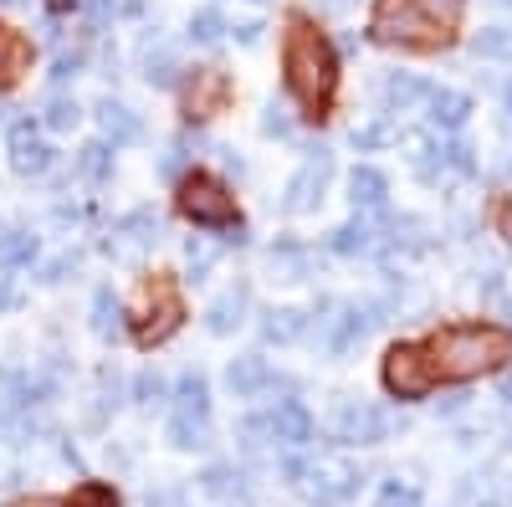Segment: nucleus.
Here are the masks:
<instances>
[{
  "instance_id": "obj_38",
  "label": "nucleus",
  "mask_w": 512,
  "mask_h": 507,
  "mask_svg": "<svg viewBox=\"0 0 512 507\" xmlns=\"http://www.w3.org/2000/svg\"><path fill=\"white\" fill-rule=\"evenodd\" d=\"M221 31H226L221 11H210V6H205V11H195V16H190V36H195V41H205V47H210V41H221Z\"/></svg>"
},
{
  "instance_id": "obj_13",
  "label": "nucleus",
  "mask_w": 512,
  "mask_h": 507,
  "mask_svg": "<svg viewBox=\"0 0 512 507\" xmlns=\"http://www.w3.org/2000/svg\"><path fill=\"white\" fill-rule=\"evenodd\" d=\"M11 169H16V175H47V169H52V149L36 139L31 123H16V129H11Z\"/></svg>"
},
{
  "instance_id": "obj_9",
  "label": "nucleus",
  "mask_w": 512,
  "mask_h": 507,
  "mask_svg": "<svg viewBox=\"0 0 512 507\" xmlns=\"http://www.w3.org/2000/svg\"><path fill=\"white\" fill-rule=\"evenodd\" d=\"M154 241H159V216L149 205H139V210H128V216L113 226L108 251H113V257H139V251H149Z\"/></svg>"
},
{
  "instance_id": "obj_37",
  "label": "nucleus",
  "mask_w": 512,
  "mask_h": 507,
  "mask_svg": "<svg viewBox=\"0 0 512 507\" xmlns=\"http://www.w3.org/2000/svg\"><path fill=\"white\" fill-rule=\"evenodd\" d=\"M62 507H118V497H113V487H103V482H88V487H77Z\"/></svg>"
},
{
  "instance_id": "obj_46",
  "label": "nucleus",
  "mask_w": 512,
  "mask_h": 507,
  "mask_svg": "<svg viewBox=\"0 0 512 507\" xmlns=\"http://www.w3.org/2000/svg\"><path fill=\"white\" fill-rule=\"evenodd\" d=\"M77 67H82V57H77V52H72V57H57V72H52V77H57V82H67V77H77Z\"/></svg>"
},
{
  "instance_id": "obj_22",
  "label": "nucleus",
  "mask_w": 512,
  "mask_h": 507,
  "mask_svg": "<svg viewBox=\"0 0 512 507\" xmlns=\"http://www.w3.org/2000/svg\"><path fill=\"white\" fill-rule=\"evenodd\" d=\"M303 333H308V318L297 308H267L262 313V338L267 344H292V338H303Z\"/></svg>"
},
{
  "instance_id": "obj_21",
  "label": "nucleus",
  "mask_w": 512,
  "mask_h": 507,
  "mask_svg": "<svg viewBox=\"0 0 512 507\" xmlns=\"http://www.w3.org/2000/svg\"><path fill=\"white\" fill-rule=\"evenodd\" d=\"M425 98H431V88H425L415 72H390V77H384V103H390L395 113H410Z\"/></svg>"
},
{
  "instance_id": "obj_19",
  "label": "nucleus",
  "mask_w": 512,
  "mask_h": 507,
  "mask_svg": "<svg viewBox=\"0 0 512 507\" xmlns=\"http://www.w3.org/2000/svg\"><path fill=\"white\" fill-rule=\"evenodd\" d=\"M425 103H431V113H425V118H431L436 129H461V123L472 118V98L456 93V88H431V98H425Z\"/></svg>"
},
{
  "instance_id": "obj_40",
  "label": "nucleus",
  "mask_w": 512,
  "mask_h": 507,
  "mask_svg": "<svg viewBox=\"0 0 512 507\" xmlns=\"http://www.w3.org/2000/svg\"><path fill=\"white\" fill-rule=\"evenodd\" d=\"M262 134H267V139H282V134H292L287 103H267V113H262Z\"/></svg>"
},
{
  "instance_id": "obj_32",
  "label": "nucleus",
  "mask_w": 512,
  "mask_h": 507,
  "mask_svg": "<svg viewBox=\"0 0 512 507\" xmlns=\"http://www.w3.org/2000/svg\"><path fill=\"white\" fill-rule=\"evenodd\" d=\"M108 169H113L108 144H88V149L77 154V175H82V180H108Z\"/></svg>"
},
{
  "instance_id": "obj_17",
  "label": "nucleus",
  "mask_w": 512,
  "mask_h": 507,
  "mask_svg": "<svg viewBox=\"0 0 512 507\" xmlns=\"http://www.w3.org/2000/svg\"><path fill=\"white\" fill-rule=\"evenodd\" d=\"M98 123H103V139H113V144H139V139H144L139 113L123 108V103H113V98L98 103Z\"/></svg>"
},
{
  "instance_id": "obj_28",
  "label": "nucleus",
  "mask_w": 512,
  "mask_h": 507,
  "mask_svg": "<svg viewBox=\"0 0 512 507\" xmlns=\"http://www.w3.org/2000/svg\"><path fill=\"white\" fill-rule=\"evenodd\" d=\"M369 246H374V226L364 216H354V221H344L333 231V251H344V257H359V251H369Z\"/></svg>"
},
{
  "instance_id": "obj_54",
  "label": "nucleus",
  "mask_w": 512,
  "mask_h": 507,
  "mask_svg": "<svg viewBox=\"0 0 512 507\" xmlns=\"http://www.w3.org/2000/svg\"><path fill=\"white\" fill-rule=\"evenodd\" d=\"M497 6H512V0H497Z\"/></svg>"
},
{
  "instance_id": "obj_23",
  "label": "nucleus",
  "mask_w": 512,
  "mask_h": 507,
  "mask_svg": "<svg viewBox=\"0 0 512 507\" xmlns=\"http://www.w3.org/2000/svg\"><path fill=\"white\" fill-rule=\"evenodd\" d=\"M200 487H205L210 497H221V502H246V477H241L236 467H226V461H216V467H205Z\"/></svg>"
},
{
  "instance_id": "obj_45",
  "label": "nucleus",
  "mask_w": 512,
  "mask_h": 507,
  "mask_svg": "<svg viewBox=\"0 0 512 507\" xmlns=\"http://www.w3.org/2000/svg\"><path fill=\"white\" fill-rule=\"evenodd\" d=\"M466 400H472L466 390H456V395H441V400H436V415H461V410H466Z\"/></svg>"
},
{
  "instance_id": "obj_1",
  "label": "nucleus",
  "mask_w": 512,
  "mask_h": 507,
  "mask_svg": "<svg viewBox=\"0 0 512 507\" xmlns=\"http://www.w3.org/2000/svg\"><path fill=\"white\" fill-rule=\"evenodd\" d=\"M502 359H512V333H507V328H492V323L446 328V333H436V344H431L436 374H451V379L487 374V369H497Z\"/></svg>"
},
{
  "instance_id": "obj_48",
  "label": "nucleus",
  "mask_w": 512,
  "mask_h": 507,
  "mask_svg": "<svg viewBox=\"0 0 512 507\" xmlns=\"http://www.w3.org/2000/svg\"><path fill=\"white\" fill-rule=\"evenodd\" d=\"M0 308H16V287H6V282H0Z\"/></svg>"
},
{
  "instance_id": "obj_25",
  "label": "nucleus",
  "mask_w": 512,
  "mask_h": 507,
  "mask_svg": "<svg viewBox=\"0 0 512 507\" xmlns=\"http://www.w3.org/2000/svg\"><path fill=\"white\" fill-rule=\"evenodd\" d=\"M180 415H210V385H205V374L200 369H185L180 374Z\"/></svg>"
},
{
  "instance_id": "obj_35",
  "label": "nucleus",
  "mask_w": 512,
  "mask_h": 507,
  "mask_svg": "<svg viewBox=\"0 0 512 507\" xmlns=\"http://www.w3.org/2000/svg\"><path fill=\"white\" fill-rule=\"evenodd\" d=\"M134 400H139L144 410H154V405H164V400H169V385H164V374H154V369H144V374L134 379Z\"/></svg>"
},
{
  "instance_id": "obj_8",
  "label": "nucleus",
  "mask_w": 512,
  "mask_h": 507,
  "mask_svg": "<svg viewBox=\"0 0 512 507\" xmlns=\"http://www.w3.org/2000/svg\"><path fill=\"white\" fill-rule=\"evenodd\" d=\"M328 180H333V154H328V149H313L308 164L287 180V200H282V210H292V216H297V210H313V205L323 200Z\"/></svg>"
},
{
  "instance_id": "obj_24",
  "label": "nucleus",
  "mask_w": 512,
  "mask_h": 507,
  "mask_svg": "<svg viewBox=\"0 0 512 507\" xmlns=\"http://www.w3.org/2000/svg\"><path fill=\"white\" fill-rule=\"evenodd\" d=\"M164 436H169V446H175V451H205L210 446V426H205L200 415H175Z\"/></svg>"
},
{
  "instance_id": "obj_31",
  "label": "nucleus",
  "mask_w": 512,
  "mask_h": 507,
  "mask_svg": "<svg viewBox=\"0 0 512 507\" xmlns=\"http://www.w3.org/2000/svg\"><path fill=\"white\" fill-rule=\"evenodd\" d=\"M236 436H241V451H246V456H262V451H267V441H272L267 415H246L241 426H236Z\"/></svg>"
},
{
  "instance_id": "obj_55",
  "label": "nucleus",
  "mask_w": 512,
  "mask_h": 507,
  "mask_svg": "<svg viewBox=\"0 0 512 507\" xmlns=\"http://www.w3.org/2000/svg\"><path fill=\"white\" fill-rule=\"evenodd\" d=\"M0 6H11V0H0Z\"/></svg>"
},
{
  "instance_id": "obj_4",
  "label": "nucleus",
  "mask_w": 512,
  "mask_h": 507,
  "mask_svg": "<svg viewBox=\"0 0 512 507\" xmlns=\"http://www.w3.org/2000/svg\"><path fill=\"white\" fill-rule=\"evenodd\" d=\"M431 385H436V364H431L425 349L400 344V349L384 354V390H390V395L420 400V395H431Z\"/></svg>"
},
{
  "instance_id": "obj_27",
  "label": "nucleus",
  "mask_w": 512,
  "mask_h": 507,
  "mask_svg": "<svg viewBox=\"0 0 512 507\" xmlns=\"http://www.w3.org/2000/svg\"><path fill=\"white\" fill-rule=\"evenodd\" d=\"M93 333H98V338H118V333H123V313H118L113 287H98V292H93Z\"/></svg>"
},
{
  "instance_id": "obj_44",
  "label": "nucleus",
  "mask_w": 512,
  "mask_h": 507,
  "mask_svg": "<svg viewBox=\"0 0 512 507\" xmlns=\"http://www.w3.org/2000/svg\"><path fill=\"white\" fill-rule=\"evenodd\" d=\"M390 139V123H369V129H354V149H379Z\"/></svg>"
},
{
  "instance_id": "obj_14",
  "label": "nucleus",
  "mask_w": 512,
  "mask_h": 507,
  "mask_svg": "<svg viewBox=\"0 0 512 507\" xmlns=\"http://www.w3.org/2000/svg\"><path fill=\"white\" fill-rule=\"evenodd\" d=\"M313 267H318V257H313L308 246H297V241H277V246L267 251V272H272L277 282H308Z\"/></svg>"
},
{
  "instance_id": "obj_29",
  "label": "nucleus",
  "mask_w": 512,
  "mask_h": 507,
  "mask_svg": "<svg viewBox=\"0 0 512 507\" xmlns=\"http://www.w3.org/2000/svg\"><path fill=\"white\" fill-rule=\"evenodd\" d=\"M472 52L477 57H512V26H487L472 36Z\"/></svg>"
},
{
  "instance_id": "obj_26",
  "label": "nucleus",
  "mask_w": 512,
  "mask_h": 507,
  "mask_svg": "<svg viewBox=\"0 0 512 507\" xmlns=\"http://www.w3.org/2000/svg\"><path fill=\"white\" fill-rule=\"evenodd\" d=\"M41 241L31 231H0V267H31Z\"/></svg>"
},
{
  "instance_id": "obj_12",
  "label": "nucleus",
  "mask_w": 512,
  "mask_h": 507,
  "mask_svg": "<svg viewBox=\"0 0 512 507\" xmlns=\"http://www.w3.org/2000/svg\"><path fill=\"white\" fill-rule=\"evenodd\" d=\"M272 369H267V359L262 354H241V359H231V369H226V385H231V395L236 400H256L262 390H272Z\"/></svg>"
},
{
  "instance_id": "obj_10",
  "label": "nucleus",
  "mask_w": 512,
  "mask_h": 507,
  "mask_svg": "<svg viewBox=\"0 0 512 507\" xmlns=\"http://www.w3.org/2000/svg\"><path fill=\"white\" fill-rule=\"evenodd\" d=\"M267 431H272V441L277 446H287V451H303L308 441H313V415L297 405V400H282L277 410H267Z\"/></svg>"
},
{
  "instance_id": "obj_18",
  "label": "nucleus",
  "mask_w": 512,
  "mask_h": 507,
  "mask_svg": "<svg viewBox=\"0 0 512 507\" xmlns=\"http://www.w3.org/2000/svg\"><path fill=\"white\" fill-rule=\"evenodd\" d=\"M349 200H354V210H384V200H390V180H384L374 164H359L349 175Z\"/></svg>"
},
{
  "instance_id": "obj_5",
  "label": "nucleus",
  "mask_w": 512,
  "mask_h": 507,
  "mask_svg": "<svg viewBox=\"0 0 512 507\" xmlns=\"http://www.w3.org/2000/svg\"><path fill=\"white\" fill-rule=\"evenodd\" d=\"M374 36L379 41H441L446 31L425 21V11L415 0H384L379 16H374Z\"/></svg>"
},
{
  "instance_id": "obj_34",
  "label": "nucleus",
  "mask_w": 512,
  "mask_h": 507,
  "mask_svg": "<svg viewBox=\"0 0 512 507\" xmlns=\"http://www.w3.org/2000/svg\"><path fill=\"white\" fill-rule=\"evenodd\" d=\"M21 67H26V47L21 41L0 26V82H11V77H21Z\"/></svg>"
},
{
  "instance_id": "obj_20",
  "label": "nucleus",
  "mask_w": 512,
  "mask_h": 507,
  "mask_svg": "<svg viewBox=\"0 0 512 507\" xmlns=\"http://www.w3.org/2000/svg\"><path fill=\"white\" fill-rule=\"evenodd\" d=\"M175 328H180V303L169 298V292H159V303L149 298L144 323H139V338H144V344H159V338H169Z\"/></svg>"
},
{
  "instance_id": "obj_33",
  "label": "nucleus",
  "mask_w": 512,
  "mask_h": 507,
  "mask_svg": "<svg viewBox=\"0 0 512 507\" xmlns=\"http://www.w3.org/2000/svg\"><path fill=\"white\" fill-rule=\"evenodd\" d=\"M216 257H221V246H216V241L190 236V246H185V262H190V277H195V282H200L210 267H216Z\"/></svg>"
},
{
  "instance_id": "obj_2",
  "label": "nucleus",
  "mask_w": 512,
  "mask_h": 507,
  "mask_svg": "<svg viewBox=\"0 0 512 507\" xmlns=\"http://www.w3.org/2000/svg\"><path fill=\"white\" fill-rule=\"evenodd\" d=\"M282 67H287V88L303 98L308 108H323L338 88V62H333V47L308 26V21H292L287 31V52H282Z\"/></svg>"
},
{
  "instance_id": "obj_39",
  "label": "nucleus",
  "mask_w": 512,
  "mask_h": 507,
  "mask_svg": "<svg viewBox=\"0 0 512 507\" xmlns=\"http://www.w3.org/2000/svg\"><path fill=\"white\" fill-rule=\"evenodd\" d=\"M77 118H82V108H77L72 98H52V108H47V129H62V134H67Z\"/></svg>"
},
{
  "instance_id": "obj_43",
  "label": "nucleus",
  "mask_w": 512,
  "mask_h": 507,
  "mask_svg": "<svg viewBox=\"0 0 512 507\" xmlns=\"http://www.w3.org/2000/svg\"><path fill=\"white\" fill-rule=\"evenodd\" d=\"M67 272H77V251H62V257H52L47 267H41V282H67Z\"/></svg>"
},
{
  "instance_id": "obj_42",
  "label": "nucleus",
  "mask_w": 512,
  "mask_h": 507,
  "mask_svg": "<svg viewBox=\"0 0 512 507\" xmlns=\"http://www.w3.org/2000/svg\"><path fill=\"white\" fill-rule=\"evenodd\" d=\"M379 507H420V497H415V487L384 482V492H379Z\"/></svg>"
},
{
  "instance_id": "obj_51",
  "label": "nucleus",
  "mask_w": 512,
  "mask_h": 507,
  "mask_svg": "<svg viewBox=\"0 0 512 507\" xmlns=\"http://www.w3.org/2000/svg\"><path fill=\"white\" fill-rule=\"evenodd\" d=\"M502 103H507V118H512V82H502Z\"/></svg>"
},
{
  "instance_id": "obj_49",
  "label": "nucleus",
  "mask_w": 512,
  "mask_h": 507,
  "mask_svg": "<svg viewBox=\"0 0 512 507\" xmlns=\"http://www.w3.org/2000/svg\"><path fill=\"white\" fill-rule=\"evenodd\" d=\"M16 507H62V502H52V497H31V502H16Z\"/></svg>"
},
{
  "instance_id": "obj_11",
  "label": "nucleus",
  "mask_w": 512,
  "mask_h": 507,
  "mask_svg": "<svg viewBox=\"0 0 512 507\" xmlns=\"http://www.w3.org/2000/svg\"><path fill=\"white\" fill-rule=\"evenodd\" d=\"M221 103H226V72L195 67V77L185 82V113H190V118H210Z\"/></svg>"
},
{
  "instance_id": "obj_30",
  "label": "nucleus",
  "mask_w": 512,
  "mask_h": 507,
  "mask_svg": "<svg viewBox=\"0 0 512 507\" xmlns=\"http://www.w3.org/2000/svg\"><path fill=\"white\" fill-rule=\"evenodd\" d=\"M144 77L154 82V88H169V82L180 77V57L169 52V47H159V52H149V62H144Z\"/></svg>"
},
{
  "instance_id": "obj_50",
  "label": "nucleus",
  "mask_w": 512,
  "mask_h": 507,
  "mask_svg": "<svg viewBox=\"0 0 512 507\" xmlns=\"http://www.w3.org/2000/svg\"><path fill=\"white\" fill-rule=\"evenodd\" d=\"M502 400H507V410H512V374L502 379Z\"/></svg>"
},
{
  "instance_id": "obj_53",
  "label": "nucleus",
  "mask_w": 512,
  "mask_h": 507,
  "mask_svg": "<svg viewBox=\"0 0 512 507\" xmlns=\"http://www.w3.org/2000/svg\"><path fill=\"white\" fill-rule=\"evenodd\" d=\"M333 6H349V0H333Z\"/></svg>"
},
{
  "instance_id": "obj_16",
  "label": "nucleus",
  "mask_w": 512,
  "mask_h": 507,
  "mask_svg": "<svg viewBox=\"0 0 512 507\" xmlns=\"http://www.w3.org/2000/svg\"><path fill=\"white\" fill-rule=\"evenodd\" d=\"M374 323H379V318H374V308H344V313L333 318V333L323 338L328 354H349V349L359 344V338H364Z\"/></svg>"
},
{
  "instance_id": "obj_47",
  "label": "nucleus",
  "mask_w": 512,
  "mask_h": 507,
  "mask_svg": "<svg viewBox=\"0 0 512 507\" xmlns=\"http://www.w3.org/2000/svg\"><path fill=\"white\" fill-rule=\"evenodd\" d=\"M236 36L246 41V47H256V41H262V21H246V26H236Z\"/></svg>"
},
{
  "instance_id": "obj_41",
  "label": "nucleus",
  "mask_w": 512,
  "mask_h": 507,
  "mask_svg": "<svg viewBox=\"0 0 512 507\" xmlns=\"http://www.w3.org/2000/svg\"><path fill=\"white\" fill-rule=\"evenodd\" d=\"M123 400V379H118V369H103L98 374V410H113Z\"/></svg>"
},
{
  "instance_id": "obj_52",
  "label": "nucleus",
  "mask_w": 512,
  "mask_h": 507,
  "mask_svg": "<svg viewBox=\"0 0 512 507\" xmlns=\"http://www.w3.org/2000/svg\"><path fill=\"white\" fill-rule=\"evenodd\" d=\"M0 123H6V103H0Z\"/></svg>"
},
{
  "instance_id": "obj_6",
  "label": "nucleus",
  "mask_w": 512,
  "mask_h": 507,
  "mask_svg": "<svg viewBox=\"0 0 512 507\" xmlns=\"http://www.w3.org/2000/svg\"><path fill=\"white\" fill-rule=\"evenodd\" d=\"M180 210L195 221V226H226L231 221V195L221 180H210V175H190L180 185Z\"/></svg>"
},
{
  "instance_id": "obj_36",
  "label": "nucleus",
  "mask_w": 512,
  "mask_h": 507,
  "mask_svg": "<svg viewBox=\"0 0 512 507\" xmlns=\"http://www.w3.org/2000/svg\"><path fill=\"white\" fill-rule=\"evenodd\" d=\"M415 6L425 11V21L441 26V31H451L461 21V0H415Z\"/></svg>"
},
{
  "instance_id": "obj_3",
  "label": "nucleus",
  "mask_w": 512,
  "mask_h": 507,
  "mask_svg": "<svg viewBox=\"0 0 512 507\" xmlns=\"http://www.w3.org/2000/svg\"><path fill=\"white\" fill-rule=\"evenodd\" d=\"M282 472L303 487V497L313 502V507H338V502H349L354 492H359V467L354 461H344V456H318V461H308V456H287L282 461Z\"/></svg>"
},
{
  "instance_id": "obj_7",
  "label": "nucleus",
  "mask_w": 512,
  "mask_h": 507,
  "mask_svg": "<svg viewBox=\"0 0 512 507\" xmlns=\"http://www.w3.org/2000/svg\"><path fill=\"white\" fill-rule=\"evenodd\" d=\"M390 431H395V420L384 415L379 405H369V400H349L344 410H338V441L344 446H374Z\"/></svg>"
},
{
  "instance_id": "obj_15",
  "label": "nucleus",
  "mask_w": 512,
  "mask_h": 507,
  "mask_svg": "<svg viewBox=\"0 0 512 507\" xmlns=\"http://www.w3.org/2000/svg\"><path fill=\"white\" fill-rule=\"evenodd\" d=\"M246 308H251V287L236 282V287H226L221 298L205 308V328H210V333H231V328L246 318Z\"/></svg>"
}]
</instances>
